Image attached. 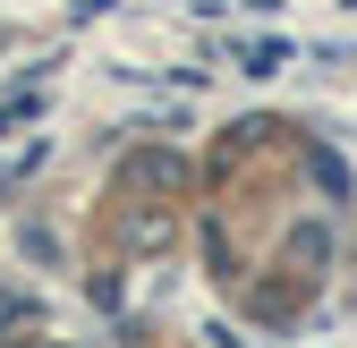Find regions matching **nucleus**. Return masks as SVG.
<instances>
[{
	"instance_id": "f257e3e1",
	"label": "nucleus",
	"mask_w": 357,
	"mask_h": 348,
	"mask_svg": "<svg viewBox=\"0 0 357 348\" xmlns=\"http://www.w3.org/2000/svg\"><path fill=\"white\" fill-rule=\"evenodd\" d=\"M281 60H289V42H273V34H264V42H247V52H238V68H247V77H273Z\"/></svg>"
}]
</instances>
